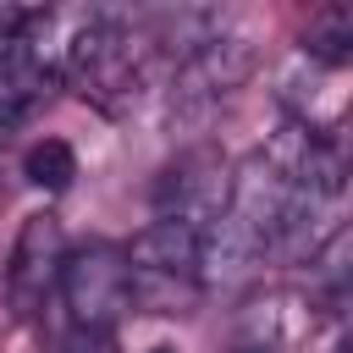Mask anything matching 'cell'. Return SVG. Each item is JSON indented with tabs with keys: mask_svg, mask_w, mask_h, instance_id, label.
I'll return each mask as SVG.
<instances>
[{
	"mask_svg": "<svg viewBox=\"0 0 353 353\" xmlns=\"http://www.w3.org/2000/svg\"><path fill=\"white\" fill-rule=\"evenodd\" d=\"M61 303L83 336H110V325L132 309V270L116 243H83L61 265Z\"/></svg>",
	"mask_w": 353,
	"mask_h": 353,
	"instance_id": "cell-1",
	"label": "cell"
},
{
	"mask_svg": "<svg viewBox=\"0 0 353 353\" xmlns=\"http://www.w3.org/2000/svg\"><path fill=\"white\" fill-rule=\"evenodd\" d=\"M61 265H66V232L50 210H33L22 226H17V243H11V259H6V303L33 320L50 292L61 287Z\"/></svg>",
	"mask_w": 353,
	"mask_h": 353,
	"instance_id": "cell-2",
	"label": "cell"
},
{
	"mask_svg": "<svg viewBox=\"0 0 353 353\" xmlns=\"http://www.w3.org/2000/svg\"><path fill=\"white\" fill-rule=\"evenodd\" d=\"M226 204V160L199 143V149H182L176 160L160 165L154 176V210L160 221H182L193 232H210V221L221 215Z\"/></svg>",
	"mask_w": 353,
	"mask_h": 353,
	"instance_id": "cell-3",
	"label": "cell"
},
{
	"mask_svg": "<svg viewBox=\"0 0 353 353\" xmlns=\"http://www.w3.org/2000/svg\"><path fill=\"white\" fill-rule=\"evenodd\" d=\"M248 72H254V50H248L243 39H221V33H215V39H204L193 55H182L171 99H176V110H204V105L226 99Z\"/></svg>",
	"mask_w": 353,
	"mask_h": 353,
	"instance_id": "cell-4",
	"label": "cell"
},
{
	"mask_svg": "<svg viewBox=\"0 0 353 353\" xmlns=\"http://www.w3.org/2000/svg\"><path fill=\"white\" fill-rule=\"evenodd\" d=\"M127 270L132 276H171V281H199V259H204V232L182 226V221H149L127 248Z\"/></svg>",
	"mask_w": 353,
	"mask_h": 353,
	"instance_id": "cell-5",
	"label": "cell"
},
{
	"mask_svg": "<svg viewBox=\"0 0 353 353\" xmlns=\"http://www.w3.org/2000/svg\"><path fill=\"white\" fill-rule=\"evenodd\" d=\"M44 94H50V72L22 44H0V127L22 121Z\"/></svg>",
	"mask_w": 353,
	"mask_h": 353,
	"instance_id": "cell-6",
	"label": "cell"
},
{
	"mask_svg": "<svg viewBox=\"0 0 353 353\" xmlns=\"http://www.w3.org/2000/svg\"><path fill=\"white\" fill-rule=\"evenodd\" d=\"M303 50L320 61V66H342L353 55V11L347 6H325L309 17V33H303Z\"/></svg>",
	"mask_w": 353,
	"mask_h": 353,
	"instance_id": "cell-7",
	"label": "cell"
},
{
	"mask_svg": "<svg viewBox=\"0 0 353 353\" xmlns=\"http://www.w3.org/2000/svg\"><path fill=\"white\" fill-rule=\"evenodd\" d=\"M22 176H28L33 188H44V193H61V188H72V176H77V149H72L66 138H39V143H28V154H22Z\"/></svg>",
	"mask_w": 353,
	"mask_h": 353,
	"instance_id": "cell-8",
	"label": "cell"
},
{
	"mask_svg": "<svg viewBox=\"0 0 353 353\" xmlns=\"http://www.w3.org/2000/svg\"><path fill=\"white\" fill-rule=\"evenodd\" d=\"M66 353H116V347H110V336H83V331H77V342H72Z\"/></svg>",
	"mask_w": 353,
	"mask_h": 353,
	"instance_id": "cell-9",
	"label": "cell"
},
{
	"mask_svg": "<svg viewBox=\"0 0 353 353\" xmlns=\"http://www.w3.org/2000/svg\"><path fill=\"white\" fill-rule=\"evenodd\" d=\"M226 353H276V347H270V342H232Z\"/></svg>",
	"mask_w": 353,
	"mask_h": 353,
	"instance_id": "cell-10",
	"label": "cell"
},
{
	"mask_svg": "<svg viewBox=\"0 0 353 353\" xmlns=\"http://www.w3.org/2000/svg\"><path fill=\"white\" fill-rule=\"evenodd\" d=\"M149 353H176V347H165V342H160V347H149Z\"/></svg>",
	"mask_w": 353,
	"mask_h": 353,
	"instance_id": "cell-11",
	"label": "cell"
}]
</instances>
